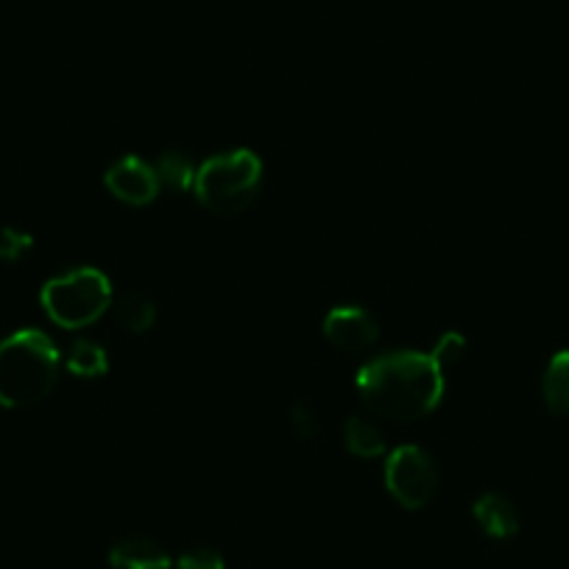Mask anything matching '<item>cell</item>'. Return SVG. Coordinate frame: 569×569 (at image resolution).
<instances>
[{
    "mask_svg": "<svg viewBox=\"0 0 569 569\" xmlns=\"http://www.w3.org/2000/svg\"><path fill=\"white\" fill-rule=\"evenodd\" d=\"M103 184L118 201L129 207H146L160 196L162 184L157 179L154 166L142 162L140 157H123L103 173Z\"/></svg>",
    "mask_w": 569,
    "mask_h": 569,
    "instance_id": "cell-6",
    "label": "cell"
},
{
    "mask_svg": "<svg viewBox=\"0 0 569 569\" xmlns=\"http://www.w3.org/2000/svg\"><path fill=\"white\" fill-rule=\"evenodd\" d=\"M62 355L40 330H18L0 341V405L29 408L57 388Z\"/></svg>",
    "mask_w": 569,
    "mask_h": 569,
    "instance_id": "cell-2",
    "label": "cell"
},
{
    "mask_svg": "<svg viewBox=\"0 0 569 569\" xmlns=\"http://www.w3.org/2000/svg\"><path fill=\"white\" fill-rule=\"evenodd\" d=\"M541 393L552 413L569 416V349L552 355L541 380Z\"/></svg>",
    "mask_w": 569,
    "mask_h": 569,
    "instance_id": "cell-12",
    "label": "cell"
},
{
    "mask_svg": "<svg viewBox=\"0 0 569 569\" xmlns=\"http://www.w3.org/2000/svg\"><path fill=\"white\" fill-rule=\"evenodd\" d=\"M262 188V160L249 149L210 157L196 173L193 193L216 216H238L249 210Z\"/></svg>",
    "mask_w": 569,
    "mask_h": 569,
    "instance_id": "cell-3",
    "label": "cell"
},
{
    "mask_svg": "<svg viewBox=\"0 0 569 569\" xmlns=\"http://www.w3.org/2000/svg\"><path fill=\"white\" fill-rule=\"evenodd\" d=\"M42 310L62 330H84L112 308V282L98 268L79 266L42 284Z\"/></svg>",
    "mask_w": 569,
    "mask_h": 569,
    "instance_id": "cell-4",
    "label": "cell"
},
{
    "mask_svg": "<svg viewBox=\"0 0 569 569\" xmlns=\"http://www.w3.org/2000/svg\"><path fill=\"white\" fill-rule=\"evenodd\" d=\"M177 569H227V561L212 547H190L177 558Z\"/></svg>",
    "mask_w": 569,
    "mask_h": 569,
    "instance_id": "cell-15",
    "label": "cell"
},
{
    "mask_svg": "<svg viewBox=\"0 0 569 569\" xmlns=\"http://www.w3.org/2000/svg\"><path fill=\"white\" fill-rule=\"evenodd\" d=\"M463 352H467V338L461 332H447L445 338H439V343H436L430 355L439 360L441 369H450L452 363H458L463 358Z\"/></svg>",
    "mask_w": 569,
    "mask_h": 569,
    "instance_id": "cell-17",
    "label": "cell"
},
{
    "mask_svg": "<svg viewBox=\"0 0 569 569\" xmlns=\"http://www.w3.org/2000/svg\"><path fill=\"white\" fill-rule=\"evenodd\" d=\"M31 234L29 232H20V229H0V260L3 262H14L20 260L23 254L31 251Z\"/></svg>",
    "mask_w": 569,
    "mask_h": 569,
    "instance_id": "cell-16",
    "label": "cell"
},
{
    "mask_svg": "<svg viewBox=\"0 0 569 569\" xmlns=\"http://www.w3.org/2000/svg\"><path fill=\"white\" fill-rule=\"evenodd\" d=\"M154 171L162 188H171L177 190V193H184V190H193L199 166H196L190 154H184V151L179 149H171L166 151V154L157 157Z\"/></svg>",
    "mask_w": 569,
    "mask_h": 569,
    "instance_id": "cell-11",
    "label": "cell"
},
{
    "mask_svg": "<svg viewBox=\"0 0 569 569\" xmlns=\"http://www.w3.org/2000/svg\"><path fill=\"white\" fill-rule=\"evenodd\" d=\"M64 369L73 377H87V380L103 377L109 371V355L101 343L84 338V341H76L68 349V355H64Z\"/></svg>",
    "mask_w": 569,
    "mask_h": 569,
    "instance_id": "cell-13",
    "label": "cell"
},
{
    "mask_svg": "<svg viewBox=\"0 0 569 569\" xmlns=\"http://www.w3.org/2000/svg\"><path fill=\"white\" fill-rule=\"evenodd\" d=\"M441 475L430 452L421 447H399L386 461V489L405 511H421L439 495Z\"/></svg>",
    "mask_w": 569,
    "mask_h": 569,
    "instance_id": "cell-5",
    "label": "cell"
},
{
    "mask_svg": "<svg viewBox=\"0 0 569 569\" xmlns=\"http://www.w3.org/2000/svg\"><path fill=\"white\" fill-rule=\"evenodd\" d=\"M325 338L341 352H363L380 338V325L366 308L343 305L327 313Z\"/></svg>",
    "mask_w": 569,
    "mask_h": 569,
    "instance_id": "cell-7",
    "label": "cell"
},
{
    "mask_svg": "<svg viewBox=\"0 0 569 569\" xmlns=\"http://www.w3.org/2000/svg\"><path fill=\"white\" fill-rule=\"evenodd\" d=\"M291 421H293V430H297L302 439H316L319 436V416L316 410L310 408L308 402H297L291 410Z\"/></svg>",
    "mask_w": 569,
    "mask_h": 569,
    "instance_id": "cell-18",
    "label": "cell"
},
{
    "mask_svg": "<svg viewBox=\"0 0 569 569\" xmlns=\"http://www.w3.org/2000/svg\"><path fill=\"white\" fill-rule=\"evenodd\" d=\"M343 445H347V450L352 452V456L377 458L386 452L388 441L386 433H382L375 421L363 419V416H352V419H347V425H343Z\"/></svg>",
    "mask_w": 569,
    "mask_h": 569,
    "instance_id": "cell-10",
    "label": "cell"
},
{
    "mask_svg": "<svg viewBox=\"0 0 569 569\" xmlns=\"http://www.w3.org/2000/svg\"><path fill=\"white\" fill-rule=\"evenodd\" d=\"M173 558L162 545L146 536H131L109 550V569H171Z\"/></svg>",
    "mask_w": 569,
    "mask_h": 569,
    "instance_id": "cell-8",
    "label": "cell"
},
{
    "mask_svg": "<svg viewBox=\"0 0 569 569\" xmlns=\"http://www.w3.org/2000/svg\"><path fill=\"white\" fill-rule=\"evenodd\" d=\"M475 522L480 525L486 536L491 539H511L519 533V513L513 502L502 495H480L472 506Z\"/></svg>",
    "mask_w": 569,
    "mask_h": 569,
    "instance_id": "cell-9",
    "label": "cell"
},
{
    "mask_svg": "<svg viewBox=\"0 0 569 569\" xmlns=\"http://www.w3.org/2000/svg\"><path fill=\"white\" fill-rule=\"evenodd\" d=\"M114 319L126 332L142 336V332H149L154 327L157 305L149 297H142V293H126L114 302Z\"/></svg>",
    "mask_w": 569,
    "mask_h": 569,
    "instance_id": "cell-14",
    "label": "cell"
},
{
    "mask_svg": "<svg viewBox=\"0 0 569 569\" xmlns=\"http://www.w3.org/2000/svg\"><path fill=\"white\" fill-rule=\"evenodd\" d=\"M358 393L371 413L410 425L433 413L447 391L445 369L430 352L380 355L358 371Z\"/></svg>",
    "mask_w": 569,
    "mask_h": 569,
    "instance_id": "cell-1",
    "label": "cell"
}]
</instances>
